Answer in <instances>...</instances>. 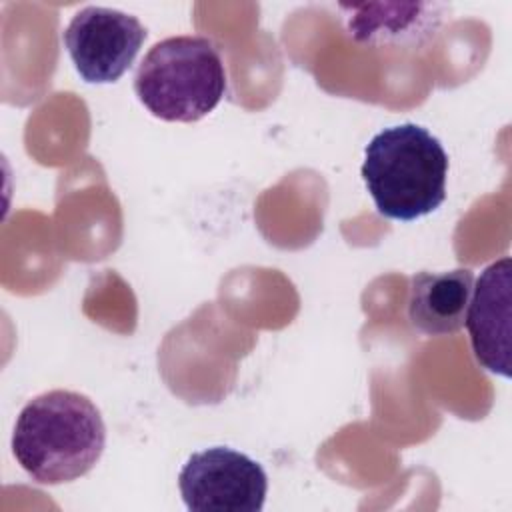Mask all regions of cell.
Segmentation results:
<instances>
[{"instance_id": "1", "label": "cell", "mask_w": 512, "mask_h": 512, "mask_svg": "<svg viewBox=\"0 0 512 512\" xmlns=\"http://www.w3.org/2000/svg\"><path fill=\"white\" fill-rule=\"evenodd\" d=\"M106 446V426L96 404L72 390L44 392L20 410L12 454L38 484H64L88 474Z\"/></svg>"}, {"instance_id": "2", "label": "cell", "mask_w": 512, "mask_h": 512, "mask_svg": "<svg viewBox=\"0 0 512 512\" xmlns=\"http://www.w3.org/2000/svg\"><path fill=\"white\" fill-rule=\"evenodd\" d=\"M360 172L378 212L392 220L422 218L446 198L448 154L436 136L414 122L374 134Z\"/></svg>"}, {"instance_id": "3", "label": "cell", "mask_w": 512, "mask_h": 512, "mask_svg": "<svg viewBox=\"0 0 512 512\" xmlns=\"http://www.w3.org/2000/svg\"><path fill=\"white\" fill-rule=\"evenodd\" d=\"M226 90L218 48L204 36H170L142 58L134 92L160 120L196 122L212 112Z\"/></svg>"}, {"instance_id": "4", "label": "cell", "mask_w": 512, "mask_h": 512, "mask_svg": "<svg viewBox=\"0 0 512 512\" xmlns=\"http://www.w3.org/2000/svg\"><path fill=\"white\" fill-rule=\"evenodd\" d=\"M180 496L194 512H260L268 492L264 468L228 446L194 452L178 474Z\"/></svg>"}, {"instance_id": "5", "label": "cell", "mask_w": 512, "mask_h": 512, "mask_svg": "<svg viewBox=\"0 0 512 512\" xmlns=\"http://www.w3.org/2000/svg\"><path fill=\"white\" fill-rule=\"evenodd\" d=\"M62 40L84 82L112 84L132 66L146 28L122 10L86 6L72 16Z\"/></svg>"}, {"instance_id": "6", "label": "cell", "mask_w": 512, "mask_h": 512, "mask_svg": "<svg viewBox=\"0 0 512 512\" xmlns=\"http://www.w3.org/2000/svg\"><path fill=\"white\" fill-rule=\"evenodd\" d=\"M474 358L492 374L510 378L512 336V260L504 256L486 266L474 284L466 312Z\"/></svg>"}, {"instance_id": "7", "label": "cell", "mask_w": 512, "mask_h": 512, "mask_svg": "<svg viewBox=\"0 0 512 512\" xmlns=\"http://www.w3.org/2000/svg\"><path fill=\"white\" fill-rule=\"evenodd\" d=\"M474 290L468 268L448 272H418L410 278L408 320L428 336L456 334L464 322Z\"/></svg>"}]
</instances>
